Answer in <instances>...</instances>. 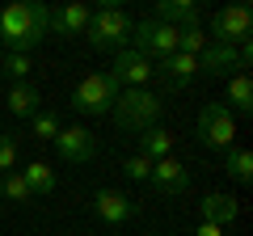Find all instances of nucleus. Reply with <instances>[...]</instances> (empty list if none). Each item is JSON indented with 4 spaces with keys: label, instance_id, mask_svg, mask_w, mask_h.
<instances>
[{
    "label": "nucleus",
    "instance_id": "1",
    "mask_svg": "<svg viewBox=\"0 0 253 236\" xmlns=\"http://www.w3.org/2000/svg\"><path fill=\"white\" fill-rule=\"evenodd\" d=\"M51 30V9L42 0H13L0 9V42L13 55H30Z\"/></svg>",
    "mask_w": 253,
    "mask_h": 236
},
{
    "label": "nucleus",
    "instance_id": "2",
    "mask_svg": "<svg viewBox=\"0 0 253 236\" xmlns=\"http://www.w3.org/2000/svg\"><path fill=\"white\" fill-rule=\"evenodd\" d=\"M131 26H135V17L123 4H97L84 38L93 42V51H123V46H131Z\"/></svg>",
    "mask_w": 253,
    "mask_h": 236
},
{
    "label": "nucleus",
    "instance_id": "3",
    "mask_svg": "<svg viewBox=\"0 0 253 236\" xmlns=\"http://www.w3.org/2000/svg\"><path fill=\"white\" fill-rule=\"evenodd\" d=\"M161 106H165V101L156 97L152 89H123L118 101L110 106V114H114L118 131H135V135H144L148 127L161 122Z\"/></svg>",
    "mask_w": 253,
    "mask_h": 236
},
{
    "label": "nucleus",
    "instance_id": "4",
    "mask_svg": "<svg viewBox=\"0 0 253 236\" xmlns=\"http://www.w3.org/2000/svg\"><path fill=\"white\" fill-rule=\"evenodd\" d=\"M118 93H123V84L114 80V72H93L72 89V110L76 114H110Z\"/></svg>",
    "mask_w": 253,
    "mask_h": 236
},
{
    "label": "nucleus",
    "instance_id": "5",
    "mask_svg": "<svg viewBox=\"0 0 253 236\" xmlns=\"http://www.w3.org/2000/svg\"><path fill=\"white\" fill-rule=\"evenodd\" d=\"M177 38H181V30H173V26H165V21H135L131 26V46L135 51H144L148 59H169V55H177Z\"/></svg>",
    "mask_w": 253,
    "mask_h": 236
},
{
    "label": "nucleus",
    "instance_id": "6",
    "mask_svg": "<svg viewBox=\"0 0 253 236\" xmlns=\"http://www.w3.org/2000/svg\"><path fill=\"white\" fill-rule=\"evenodd\" d=\"M199 139L207 148H224V152L236 144V118L224 101H207L199 110Z\"/></svg>",
    "mask_w": 253,
    "mask_h": 236
},
{
    "label": "nucleus",
    "instance_id": "7",
    "mask_svg": "<svg viewBox=\"0 0 253 236\" xmlns=\"http://www.w3.org/2000/svg\"><path fill=\"white\" fill-rule=\"evenodd\" d=\"M211 42L219 46H241L253 38V13L245 9V4H228V9H219L215 17H211Z\"/></svg>",
    "mask_w": 253,
    "mask_h": 236
},
{
    "label": "nucleus",
    "instance_id": "8",
    "mask_svg": "<svg viewBox=\"0 0 253 236\" xmlns=\"http://www.w3.org/2000/svg\"><path fill=\"white\" fill-rule=\"evenodd\" d=\"M110 72H114V80L123 89H148V80H152V59L144 51H135V46H123L114 55V68Z\"/></svg>",
    "mask_w": 253,
    "mask_h": 236
},
{
    "label": "nucleus",
    "instance_id": "9",
    "mask_svg": "<svg viewBox=\"0 0 253 236\" xmlns=\"http://www.w3.org/2000/svg\"><path fill=\"white\" fill-rule=\"evenodd\" d=\"M199 72V59L194 55H169V59H161V64H152V80H161L165 93H181L186 89V80Z\"/></svg>",
    "mask_w": 253,
    "mask_h": 236
},
{
    "label": "nucleus",
    "instance_id": "10",
    "mask_svg": "<svg viewBox=\"0 0 253 236\" xmlns=\"http://www.w3.org/2000/svg\"><path fill=\"white\" fill-rule=\"evenodd\" d=\"M55 148H59L63 160H72V164H89L93 156H97V139H93V131H84V127H59Z\"/></svg>",
    "mask_w": 253,
    "mask_h": 236
},
{
    "label": "nucleus",
    "instance_id": "11",
    "mask_svg": "<svg viewBox=\"0 0 253 236\" xmlns=\"http://www.w3.org/2000/svg\"><path fill=\"white\" fill-rule=\"evenodd\" d=\"M148 186L161 190V194H186V190H190V169H186L181 160H173V156H165V160L152 164Z\"/></svg>",
    "mask_w": 253,
    "mask_h": 236
},
{
    "label": "nucleus",
    "instance_id": "12",
    "mask_svg": "<svg viewBox=\"0 0 253 236\" xmlns=\"http://www.w3.org/2000/svg\"><path fill=\"white\" fill-rule=\"evenodd\" d=\"M152 21H165L173 30H190V26H203V9L194 0H161L152 13Z\"/></svg>",
    "mask_w": 253,
    "mask_h": 236
},
{
    "label": "nucleus",
    "instance_id": "13",
    "mask_svg": "<svg viewBox=\"0 0 253 236\" xmlns=\"http://www.w3.org/2000/svg\"><path fill=\"white\" fill-rule=\"evenodd\" d=\"M93 211H97V219H106V224H126V219H135V202L126 198V194L118 190H97L93 194Z\"/></svg>",
    "mask_w": 253,
    "mask_h": 236
},
{
    "label": "nucleus",
    "instance_id": "14",
    "mask_svg": "<svg viewBox=\"0 0 253 236\" xmlns=\"http://www.w3.org/2000/svg\"><path fill=\"white\" fill-rule=\"evenodd\" d=\"M199 72H207V76H232V72H245V68H241V55H236V46L207 42V51L199 55Z\"/></svg>",
    "mask_w": 253,
    "mask_h": 236
},
{
    "label": "nucleus",
    "instance_id": "15",
    "mask_svg": "<svg viewBox=\"0 0 253 236\" xmlns=\"http://www.w3.org/2000/svg\"><path fill=\"white\" fill-rule=\"evenodd\" d=\"M89 17H93L89 4H63V9L51 13V30H46V34H59V38L84 34V30H89Z\"/></svg>",
    "mask_w": 253,
    "mask_h": 236
},
{
    "label": "nucleus",
    "instance_id": "16",
    "mask_svg": "<svg viewBox=\"0 0 253 236\" xmlns=\"http://www.w3.org/2000/svg\"><path fill=\"white\" fill-rule=\"evenodd\" d=\"M4 106H9L13 118H34L38 110H42V93H38L30 80H26V84H13L9 97H4Z\"/></svg>",
    "mask_w": 253,
    "mask_h": 236
},
{
    "label": "nucleus",
    "instance_id": "17",
    "mask_svg": "<svg viewBox=\"0 0 253 236\" xmlns=\"http://www.w3.org/2000/svg\"><path fill=\"white\" fill-rule=\"evenodd\" d=\"M199 215H203V224L228 228L236 219V198H228V194H207V198L199 202Z\"/></svg>",
    "mask_w": 253,
    "mask_h": 236
},
{
    "label": "nucleus",
    "instance_id": "18",
    "mask_svg": "<svg viewBox=\"0 0 253 236\" xmlns=\"http://www.w3.org/2000/svg\"><path fill=\"white\" fill-rule=\"evenodd\" d=\"M228 110H232V114H253V80H249V72L228 76Z\"/></svg>",
    "mask_w": 253,
    "mask_h": 236
},
{
    "label": "nucleus",
    "instance_id": "19",
    "mask_svg": "<svg viewBox=\"0 0 253 236\" xmlns=\"http://www.w3.org/2000/svg\"><path fill=\"white\" fill-rule=\"evenodd\" d=\"M139 156H148V160H165V156H173V135L156 122V127H148L144 135H139Z\"/></svg>",
    "mask_w": 253,
    "mask_h": 236
},
{
    "label": "nucleus",
    "instance_id": "20",
    "mask_svg": "<svg viewBox=\"0 0 253 236\" xmlns=\"http://www.w3.org/2000/svg\"><path fill=\"white\" fill-rule=\"evenodd\" d=\"M21 177H26V186H30L34 198H51V194H55V169L46 160H30Z\"/></svg>",
    "mask_w": 253,
    "mask_h": 236
},
{
    "label": "nucleus",
    "instance_id": "21",
    "mask_svg": "<svg viewBox=\"0 0 253 236\" xmlns=\"http://www.w3.org/2000/svg\"><path fill=\"white\" fill-rule=\"evenodd\" d=\"M228 173H232L236 182H253V152L249 148H228Z\"/></svg>",
    "mask_w": 253,
    "mask_h": 236
},
{
    "label": "nucleus",
    "instance_id": "22",
    "mask_svg": "<svg viewBox=\"0 0 253 236\" xmlns=\"http://www.w3.org/2000/svg\"><path fill=\"white\" fill-rule=\"evenodd\" d=\"M30 68H34V64H30V55H13V51H4V55H0V72L9 76L13 84H26Z\"/></svg>",
    "mask_w": 253,
    "mask_h": 236
},
{
    "label": "nucleus",
    "instance_id": "23",
    "mask_svg": "<svg viewBox=\"0 0 253 236\" xmlns=\"http://www.w3.org/2000/svg\"><path fill=\"white\" fill-rule=\"evenodd\" d=\"M0 198H9V202H30L34 194H30V186H26V177H21V173H4V177H0Z\"/></svg>",
    "mask_w": 253,
    "mask_h": 236
},
{
    "label": "nucleus",
    "instance_id": "24",
    "mask_svg": "<svg viewBox=\"0 0 253 236\" xmlns=\"http://www.w3.org/2000/svg\"><path fill=\"white\" fill-rule=\"evenodd\" d=\"M30 131H34L38 139H55V135H59V114L42 106V110H38L34 118H30Z\"/></svg>",
    "mask_w": 253,
    "mask_h": 236
},
{
    "label": "nucleus",
    "instance_id": "25",
    "mask_svg": "<svg viewBox=\"0 0 253 236\" xmlns=\"http://www.w3.org/2000/svg\"><path fill=\"white\" fill-rule=\"evenodd\" d=\"M207 42H211V38L203 34V26H190V30H181V38H177V51H181V55H194V59H199V55L207 51Z\"/></svg>",
    "mask_w": 253,
    "mask_h": 236
},
{
    "label": "nucleus",
    "instance_id": "26",
    "mask_svg": "<svg viewBox=\"0 0 253 236\" xmlns=\"http://www.w3.org/2000/svg\"><path fill=\"white\" fill-rule=\"evenodd\" d=\"M123 169H126V177H131V182H148V173H152V160L135 152V156H126Z\"/></svg>",
    "mask_w": 253,
    "mask_h": 236
},
{
    "label": "nucleus",
    "instance_id": "27",
    "mask_svg": "<svg viewBox=\"0 0 253 236\" xmlns=\"http://www.w3.org/2000/svg\"><path fill=\"white\" fill-rule=\"evenodd\" d=\"M13 164H17V139H13V135H0V177L13 173Z\"/></svg>",
    "mask_w": 253,
    "mask_h": 236
},
{
    "label": "nucleus",
    "instance_id": "28",
    "mask_svg": "<svg viewBox=\"0 0 253 236\" xmlns=\"http://www.w3.org/2000/svg\"><path fill=\"white\" fill-rule=\"evenodd\" d=\"M194 236H224V228H215V224H199V228H194Z\"/></svg>",
    "mask_w": 253,
    "mask_h": 236
}]
</instances>
